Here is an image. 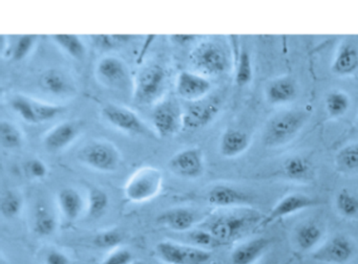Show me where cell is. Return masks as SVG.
<instances>
[{
    "instance_id": "obj_1",
    "label": "cell",
    "mask_w": 358,
    "mask_h": 264,
    "mask_svg": "<svg viewBox=\"0 0 358 264\" xmlns=\"http://www.w3.org/2000/svg\"><path fill=\"white\" fill-rule=\"evenodd\" d=\"M309 119V113L303 109L280 111L266 124L263 142L270 148L285 146L296 138Z\"/></svg>"
},
{
    "instance_id": "obj_2",
    "label": "cell",
    "mask_w": 358,
    "mask_h": 264,
    "mask_svg": "<svg viewBox=\"0 0 358 264\" xmlns=\"http://www.w3.org/2000/svg\"><path fill=\"white\" fill-rule=\"evenodd\" d=\"M261 220L259 214L251 211H234L213 216L206 226L222 244L234 242L246 234Z\"/></svg>"
},
{
    "instance_id": "obj_3",
    "label": "cell",
    "mask_w": 358,
    "mask_h": 264,
    "mask_svg": "<svg viewBox=\"0 0 358 264\" xmlns=\"http://www.w3.org/2000/svg\"><path fill=\"white\" fill-rule=\"evenodd\" d=\"M192 67L202 75H220L229 69L227 50L219 42L204 40L192 48L189 54Z\"/></svg>"
},
{
    "instance_id": "obj_4",
    "label": "cell",
    "mask_w": 358,
    "mask_h": 264,
    "mask_svg": "<svg viewBox=\"0 0 358 264\" xmlns=\"http://www.w3.org/2000/svg\"><path fill=\"white\" fill-rule=\"evenodd\" d=\"M167 73L158 63H150L140 69L133 84L134 101L139 105L157 102L166 87Z\"/></svg>"
},
{
    "instance_id": "obj_5",
    "label": "cell",
    "mask_w": 358,
    "mask_h": 264,
    "mask_svg": "<svg viewBox=\"0 0 358 264\" xmlns=\"http://www.w3.org/2000/svg\"><path fill=\"white\" fill-rule=\"evenodd\" d=\"M163 174L155 167H143L136 171L125 184L127 200L140 203L156 197L162 188Z\"/></svg>"
},
{
    "instance_id": "obj_6",
    "label": "cell",
    "mask_w": 358,
    "mask_h": 264,
    "mask_svg": "<svg viewBox=\"0 0 358 264\" xmlns=\"http://www.w3.org/2000/svg\"><path fill=\"white\" fill-rule=\"evenodd\" d=\"M78 159L92 169L100 172H113L120 163V153L110 142L94 140L79 151Z\"/></svg>"
},
{
    "instance_id": "obj_7",
    "label": "cell",
    "mask_w": 358,
    "mask_h": 264,
    "mask_svg": "<svg viewBox=\"0 0 358 264\" xmlns=\"http://www.w3.org/2000/svg\"><path fill=\"white\" fill-rule=\"evenodd\" d=\"M157 255L165 264H208L210 251L194 245H184L173 241H161L156 247Z\"/></svg>"
},
{
    "instance_id": "obj_8",
    "label": "cell",
    "mask_w": 358,
    "mask_h": 264,
    "mask_svg": "<svg viewBox=\"0 0 358 264\" xmlns=\"http://www.w3.org/2000/svg\"><path fill=\"white\" fill-rule=\"evenodd\" d=\"M221 101L215 96H206L202 100L192 102L186 108L182 117V125L185 131H196L206 127L219 115Z\"/></svg>"
},
{
    "instance_id": "obj_9",
    "label": "cell",
    "mask_w": 358,
    "mask_h": 264,
    "mask_svg": "<svg viewBox=\"0 0 358 264\" xmlns=\"http://www.w3.org/2000/svg\"><path fill=\"white\" fill-rule=\"evenodd\" d=\"M355 247L351 239L336 235L312 251V259L320 263L345 264L353 258Z\"/></svg>"
},
{
    "instance_id": "obj_10",
    "label": "cell",
    "mask_w": 358,
    "mask_h": 264,
    "mask_svg": "<svg viewBox=\"0 0 358 264\" xmlns=\"http://www.w3.org/2000/svg\"><path fill=\"white\" fill-rule=\"evenodd\" d=\"M183 113L179 105L173 100L159 103L152 111V119L155 130L160 138H169L183 129Z\"/></svg>"
},
{
    "instance_id": "obj_11",
    "label": "cell",
    "mask_w": 358,
    "mask_h": 264,
    "mask_svg": "<svg viewBox=\"0 0 358 264\" xmlns=\"http://www.w3.org/2000/svg\"><path fill=\"white\" fill-rule=\"evenodd\" d=\"M101 113L108 124L125 133L145 134L148 132V126L138 117L137 113L127 107L108 103L104 105Z\"/></svg>"
},
{
    "instance_id": "obj_12",
    "label": "cell",
    "mask_w": 358,
    "mask_h": 264,
    "mask_svg": "<svg viewBox=\"0 0 358 264\" xmlns=\"http://www.w3.org/2000/svg\"><path fill=\"white\" fill-rule=\"evenodd\" d=\"M169 168L173 173L187 179H196L204 172V156L199 148H187L171 157Z\"/></svg>"
},
{
    "instance_id": "obj_13",
    "label": "cell",
    "mask_w": 358,
    "mask_h": 264,
    "mask_svg": "<svg viewBox=\"0 0 358 264\" xmlns=\"http://www.w3.org/2000/svg\"><path fill=\"white\" fill-rule=\"evenodd\" d=\"M176 88L180 98L196 102L206 98L211 89V82L200 73L183 71L178 75Z\"/></svg>"
},
{
    "instance_id": "obj_14",
    "label": "cell",
    "mask_w": 358,
    "mask_h": 264,
    "mask_svg": "<svg viewBox=\"0 0 358 264\" xmlns=\"http://www.w3.org/2000/svg\"><path fill=\"white\" fill-rule=\"evenodd\" d=\"M98 79L108 87H124L129 80L127 64L114 56H106L100 59L96 66Z\"/></svg>"
},
{
    "instance_id": "obj_15",
    "label": "cell",
    "mask_w": 358,
    "mask_h": 264,
    "mask_svg": "<svg viewBox=\"0 0 358 264\" xmlns=\"http://www.w3.org/2000/svg\"><path fill=\"white\" fill-rule=\"evenodd\" d=\"M317 205H320L318 201L308 195L301 194V193H292V194L282 197L274 205L273 209L270 211L269 215L262 221V226H267L280 218L287 217V216L292 215L297 212L315 207Z\"/></svg>"
},
{
    "instance_id": "obj_16",
    "label": "cell",
    "mask_w": 358,
    "mask_h": 264,
    "mask_svg": "<svg viewBox=\"0 0 358 264\" xmlns=\"http://www.w3.org/2000/svg\"><path fill=\"white\" fill-rule=\"evenodd\" d=\"M207 200L213 207H242L251 205L253 198L240 189L227 184H217L209 190Z\"/></svg>"
},
{
    "instance_id": "obj_17",
    "label": "cell",
    "mask_w": 358,
    "mask_h": 264,
    "mask_svg": "<svg viewBox=\"0 0 358 264\" xmlns=\"http://www.w3.org/2000/svg\"><path fill=\"white\" fill-rule=\"evenodd\" d=\"M80 129V124L78 122H62L45 134L43 138V146L50 152L64 150L78 138Z\"/></svg>"
},
{
    "instance_id": "obj_18",
    "label": "cell",
    "mask_w": 358,
    "mask_h": 264,
    "mask_svg": "<svg viewBox=\"0 0 358 264\" xmlns=\"http://www.w3.org/2000/svg\"><path fill=\"white\" fill-rule=\"evenodd\" d=\"M39 87L52 96H68L75 91L71 78L62 69L50 68L39 77Z\"/></svg>"
},
{
    "instance_id": "obj_19",
    "label": "cell",
    "mask_w": 358,
    "mask_h": 264,
    "mask_svg": "<svg viewBox=\"0 0 358 264\" xmlns=\"http://www.w3.org/2000/svg\"><path fill=\"white\" fill-rule=\"evenodd\" d=\"M358 68V46L351 40L343 42L331 65V71L339 77L352 75Z\"/></svg>"
},
{
    "instance_id": "obj_20",
    "label": "cell",
    "mask_w": 358,
    "mask_h": 264,
    "mask_svg": "<svg viewBox=\"0 0 358 264\" xmlns=\"http://www.w3.org/2000/svg\"><path fill=\"white\" fill-rule=\"evenodd\" d=\"M265 94L270 104H287L296 98L297 85L294 80L288 75L276 78L267 84Z\"/></svg>"
},
{
    "instance_id": "obj_21",
    "label": "cell",
    "mask_w": 358,
    "mask_h": 264,
    "mask_svg": "<svg viewBox=\"0 0 358 264\" xmlns=\"http://www.w3.org/2000/svg\"><path fill=\"white\" fill-rule=\"evenodd\" d=\"M270 240L265 237H257L242 243L231 254L232 264H253L265 253Z\"/></svg>"
},
{
    "instance_id": "obj_22",
    "label": "cell",
    "mask_w": 358,
    "mask_h": 264,
    "mask_svg": "<svg viewBox=\"0 0 358 264\" xmlns=\"http://www.w3.org/2000/svg\"><path fill=\"white\" fill-rule=\"evenodd\" d=\"M250 146V138L243 130L230 128L226 130L220 140V152L224 157L232 159L243 154Z\"/></svg>"
},
{
    "instance_id": "obj_23",
    "label": "cell",
    "mask_w": 358,
    "mask_h": 264,
    "mask_svg": "<svg viewBox=\"0 0 358 264\" xmlns=\"http://www.w3.org/2000/svg\"><path fill=\"white\" fill-rule=\"evenodd\" d=\"M158 221L176 232H186L194 228L196 222V216L192 210L175 207L163 212L159 216Z\"/></svg>"
},
{
    "instance_id": "obj_24",
    "label": "cell",
    "mask_w": 358,
    "mask_h": 264,
    "mask_svg": "<svg viewBox=\"0 0 358 264\" xmlns=\"http://www.w3.org/2000/svg\"><path fill=\"white\" fill-rule=\"evenodd\" d=\"M60 211L68 220H76L83 213L85 201L80 193L73 188H64L58 193Z\"/></svg>"
},
{
    "instance_id": "obj_25",
    "label": "cell",
    "mask_w": 358,
    "mask_h": 264,
    "mask_svg": "<svg viewBox=\"0 0 358 264\" xmlns=\"http://www.w3.org/2000/svg\"><path fill=\"white\" fill-rule=\"evenodd\" d=\"M322 235L324 232L316 222H303L295 232V242L301 251H314L322 240Z\"/></svg>"
},
{
    "instance_id": "obj_26",
    "label": "cell",
    "mask_w": 358,
    "mask_h": 264,
    "mask_svg": "<svg viewBox=\"0 0 358 264\" xmlns=\"http://www.w3.org/2000/svg\"><path fill=\"white\" fill-rule=\"evenodd\" d=\"M33 228L35 233L41 237L51 236L55 232L57 228V219L55 214L48 205L39 203L35 207Z\"/></svg>"
},
{
    "instance_id": "obj_27",
    "label": "cell",
    "mask_w": 358,
    "mask_h": 264,
    "mask_svg": "<svg viewBox=\"0 0 358 264\" xmlns=\"http://www.w3.org/2000/svg\"><path fill=\"white\" fill-rule=\"evenodd\" d=\"M285 175L294 182H309L313 177V169L307 159L301 156H291L282 165Z\"/></svg>"
},
{
    "instance_id": "obj_28",
    "label": "cell",
    "mask_w": 358,
    "mask_h": 264,
    "mask_svg": "<svg viewBox=\"0 0 358 264\" xmlns=\"http://www.w3.org/2000/svg\"><path fill=\"white\" fill-rule=\"evenodd\" d=\"M335 166L341 173H358V142L341 148L335 155Z\"/></svg>"
},
{
    "instance_id": "obj_29",
    "label": "cell",
    "mask_w": 358,
    "mask_h": 264,
    "mask_svg": "<svg viewBox=\"0 0 358 264\" xmlns=\"http://www.w3.org/2000/svg\"><path fill=\"white\" fill-rule=\"evenodd\" d=\"M350 106H351V100L345 92L334 90L327 94L324 108H326L327 115L331 119H338L343 117L348 112Z\"/></svg>"
},
{
    "instance_id": "obj_30",
    "label": "cell",
    "mask_w": 358,
    "mask_h": 264,
    "mask_svg": "<svg viewBox=\"0 0 358 264\" xmlns=\"http://www.w3.org/2000/svg\"><path fill=\"white\" fill-rule=\"evenodd\" d=\"M52 40L69 56L76 60H83L87 54V47L78 36L60 34V35H52Z\"/></svg>"
},
{
    "instance_id": "obj_31",
    "label": "cell",
    "mask_w": 358,
    "mask_h": 264,
    "mask_svg": "<svg viewBox=\"0 0 358 264\" xmlns=\"http://www.w3.org/2000/svg\"><path fill=\"white\" fill-rule=\"evenodd\" d=\"M0 144L6 149H18L24 144L20 127L10 121L0 122Z\"/></svg>"
},
{
    "instance_id": "obj_32",
    "label": "cell",
    "mask_w": 358,
    "mask_h": 264,
    "mask_svg": "<svg viewBox=\"0 0 358 264\" xmlns=\"http://www.w3.org/2000/svg\"><path fill=\"white\" fill-rule=\"evenodd\" d=\"M253 78L252 62L250 54L246 48L238 50L236 65V84L238 87L250 84Z\"/></svg>"
},
{
    "instance_id": "obj_33",
    "label": "cell",
    "mask_w": 358,
    "mask_h": 264,
    "mask_svg": "<svg viewBox=\"0 0 358 264\" xmlns=\"http://www.w3.org/2000/svg\"><path fill=\"white\" fill-rule=\"evenodd\" d=\"M335 207L347 219L358 218V197L348 190H341L335 197Z\"/></svg>"
},
{
    "instance_id": "obj_34",
    "label": "cell",
    "mask_w": 358,
    "mask_h": 264,
    "mask_svg": "<svg viewBox=\"0 0 358 264\" xmlns=\"http://www.w3.org/2000/svg\"><path fill=\"white\" fill-rule=\"evenodd\" d=\"M22 210V198L16 191L6 190L0 199V211L3 217L11 219L20 215Z\"/></svg>"
},
{
    "instance_id": "obj_35",
    "label": "cell",
    "mask_w": 358,
    "mask_h": 264,
    "mask_svg": "<svg viewBox=\"0 0 358 264\" xmlns=\"http://www.w3.org/2000/svg\"><path fill=\"white\" fill-rule=\"evenodd\" d=\"M110 203L108 193L101 189L94 188L90 191L89 201H87V213L90 217L98 218L103 215Z\"/></svg>"
},
{
    "instance_id": "obj_36",
    "label": "cell",
    "mask_w": 358,
    "mask_h": 264,
    "mask_svg": "<svg viewBox=\"0 0 358 264\" xmlns=\"http://www.w3.org/2000/svg\"><path fill=\"white\" fill-rule=\"evenodd\" d=\"M12 109L29 124H37L36 117H35L34 108H33L32 98L27 96L16 94L11 98L10 102Z\"/></svg>"
},
{
    "instance_id": "obj_37",
    "label": "cell",
    "mask_w": 358,
    "mask_h": 264,
    "mask_svg": "<svg viewBox=\"0 0 358 264\" xmlns=\"http://www.w3.org/2000/svg\"><path fill=\"white\" fill-rule=\"evenodd\" d=\"M123 241V235L120 230L117 228H110V230H102L98 233L94 237V244L99 249H115L120 247Z\"/></svg>"
},
{
    "instance_id": "obj_38",
    "label": "cell",
    "mask_w": 358,
    "mask_h": 264,
    "mask_svg": "<svg viewBox=\"0 0 358 264\" xmlns=\"http://www.w3.org/2000/svg\"><path fill=\"white\" fill-rule=\"evenodd\" d=\"M32 105L37 124L51 121L64 111V107L60 105L49 104V103L33 100V98Z\"/></svg>"
},
{
    "instance_id": "obj_39",
    "label": "cell",
    "mask_w": 358,
    "mask_h": 264,
    "mask_svg": "<svg viewBox=\"0 0 358 264\" xmlns=\"http://www.w3.org/2000/svg\"><path fill=\"white\" fill-rule=\"evenodd\" d=\"M188 239H189L190 245L207 249V251H208V249H213V247H219L222 244L206 228L192 230L188 234Z\"/></svg>"
},
{
    "instance_id": "obj_40",
    "label": "cell",
    "mask_w": 358,
    "mask_h": 264,
    "mask_svg": "<svg viewBox=\"0 0 358 264\" xmlns=\"http://www.w3.org/2000/svg\"><path fill=\"white\" fill-rule=\"evenodd\" d=\"M37 36L26 35L20 36L16 41L15 45L12 48V59L15 61H22L30 54L31 50L36 43Z\"/></svg>"
},
{
    "instance_id": "obj_41",
    "label": "cell",
    "mask_w": 358,
    "mask_h": 264,
    "mask_svg": "<svg viewBox=\"0 0 358 264\" xmlns=\"http://www.w3.org/2000/svg\"><path fill=\"white\" fill-rule=\"evenodd\" d=\"M135 261L134 255L129 249L125 247H117L113 249L106 258L102 264H131Z\"/></svg>"
},
{
    "instance_id": "obj_42",
    "label": "cell",
    "mask_w": 358,
    "mask_h": 264,
    "mask_svg": "<svg viewBox=\"0 0 358 264\" xmlns=\"http://www.w3.org/2000/svg\"><path fill=\"white\" fill-rule=\"evenodd\" d=\"M131 39V36L129 35H96L94 37L96 43L102 47H113L119 43H124Z\"/></svg>"
},
{
    "instance_id": "obj_43",
    "label": "cell",
    "mask_w": 358,
    "mask_h": 264,
    "mask_svg": "<svg viewBox=\"0 0 358 264\" xmlns=\"http://www.w3.org/2000/svg\"><path fill=\"white\" fill-rule=\"evenodd\" d=\"M28 171L32 177L36 178V179H41V178H45V176H47L48 167L47 165L43 163V161L35 159L29 161Z\"/></svg>"
},
{
    "instance_id": "obj_44",
    "label": "cell",
    "mask_w": 358,
    "mask_h": 264,
    "mask_svg": "<svg viewBox=\"0 0 358 264\" xmlns=\"http://www.w3.org/2000/svg\"><path fill=\"white\" fill-rule=\"evenodd\" d=\"M45 264H71V259L64 253L58 249H51L45 255Z\"/></svg>"
},
{
    "instance_id": "obj_45",
    "label": "cell",
    "mask_w": 358,
    "mask_h": 264,
    "mask_svg": "<svg viewBox=\"0 0 358 264\" xmlns=\"http://www.w3.org/2000/svg\"><path fill=\"white\" fill-rule=\"evenodd\" d=\"M194 36L192 35H173V39L175 40L176 42L180 44H186L188 42L194 41Z\"/></svg>"
},
{
    "instance_id": "obj_46",
    "label": "cell",
    "mask_w": 358,
    "mask_h": 264,
    "mask_svg": "<svg viewBox=\"0 0 358 264\" xmlns=\"http://www.w3.org/2000/svg\"><path fill=\"white\" fill-rule=\"evenodd\" d=\"M131 264H144L142 261H134L133 263Z\"/></svg>"
},
{
    "instance_id": "obj_47",
    "label": "cell",
    "mask_w": 358,
    "mask_h": 264,
    "mask_svg": "<svg viewBox=\"0 0 358 264\" xmlns=\"http://www.w3.org/2000/svg\"><path fill=\"white\" fill-rule=\"evenodd\" d=\"M263 264H269V263H263Z\"/></svg>"
}]
</instances>
